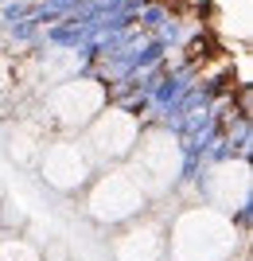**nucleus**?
Returning <instances> with one entry per match:
<instances>
[{
    "label": "nucleus",
    "instance_id": "nucleus-1",
    "mask_svg": "<svg viewBox=\"0 0 253 261\" xmlns=\"http://www.w3.org/2000/svg\"><path fill=\"white\" fill-rule=\"evenodd\" d=\"M242 246V230L234 226V215L195 203L183 207L167 226L164 257L167 261H230Z\"/></svg>",
    "mask_w": 253,
    "mask_h": 261
},
{
    "label": "nucleus",
    "instance_id": "nucleus-7",
    "mask_svg": "<svg viewBox=\"0 0 253 261\" xmlns=\"http://www.w3.org/2000/svg\"><path fill=\"white\" fill-rule=\"evenodd\" d=\"M164 242H167V226L160 218L136 215L129 222H121L109 250L117 261H164Z\"/></svg>",
    "mask_w": 253,
    "mask_h": 261
},
{
    "label": "nucleus",
    "instance_id": "nucleus-2",
    "mask_svg": "<svg viewBox=\"0 0 253 261\" xmlns=\"http://www.w3.org/2000/svg\"><path fill=\"white\" fill-rule=\"evenodd\" d=\"M125 168L136 175V184L148 191V199L167 195L183 175V144L167 129H140L132 152L125 156Z\"/></svg>",
    "mask_w": 253,
    "mask_h": 261
},
{
    "label": "nucleus",
    "instance_id": "nucleus-3",
    "mask_svg": "<svg viewBox=\"0 0 253 261\" xmlns=\"http://www.w3.org/2000/svg\"><path fill=\"white\" fill-rule=\"evenodd\" d=\"M148 191L136 184V175L125 164H113L101 175H90V191H86V215L101 226H121L129 218L148 211Z\"/></svg>",
    "mask_w": 253,
    "mask_h": 261
},
{
    "label": "nucleus",
    "instance_id": "nucleus-10",
    "mask_svg": "<svg viewBox=\"0 0 253 261\" xmlns=\"http://www.w3.org/2000/svg\"><path fill=\"white\" fill-rule=\"evenodd\" d=\"M0 261H43V257H39V253H35L27 242L4 238V242H0Z\"/></svg>",
    "mask_w": 253,
    "mask_h": 261
},
{
    "label": "nucleus",
    "instance_id": "nucleus-9",
    "mask_svg": "<svg viewBox=\"0 0 253 261\" xmlns=\"http://www.w3.org/2000/svg\"><path fill=\"white\" fill-rule=\"evenodd\" d=\"M210 20L226 39H238V43H249L253 20H249V0H214L210 4Z\"/></svg>",
    "mask_w": 253,
    "mask_h": 261
},
{
    "label": "nucleus",
    "instance_id": "nucleus-11",
    "mask_svg": "<svg viewBox=\"0 0 253 261\" xmlns=\"http://www.w3.org/2000/svg\"><path fill=\"white\" fill-rule=\"evenodd\" d=\"M8 86H12V74H8V66L0 63V94H4V90H8Z\"/></svg>",
    "mask_w": 253,
    "mask_h": 261
},
{
    "label": "nucleus",
    "instance_id": "nucleus-4",
    "mask_svg": "<svg viewBox=\"0 0 253 261\" xmlns=\"http://www.w3.org/2000/svg\"><path fill=\"white\" fill-rule=\"evenodd\" d=\"M109 101V90L98 78H63L55 90H47L43 109H39V125L59 133H78L86 129L90 117Z\"/></svg>",
    "mask_w": 253,
    "mask_h": 261
},
{
    "label": "nucleus",
    "instance_id": "nucleus-5",
    "mask_svg": "<svg viewBox=\"0 0 253 261\" xmlns=\"http://www.w3.org/2000/svg\"><path fill=\"white\" fill-rule=\"evenodd\" d=\"M39 175H43L47 187L55 191H78V187L90 184V175L98 168L90 144L78 137V133H59V137H47L43 148H39Z\"/></svg>",
    "mask_w": 253,
    "mask_h": 261
},
{
    "label": "nucleus",
    "instance_id": "nucleus-12",
    "mask_svg": "<svg viewBox=\"0 0 253 261\" xmlns=\"http://www.w3.org/2000/svg\"><path fill=\"white\" fill-rule=\"evenodd\" d=\"M230 261H234V257H230Z\"/></svg>",
    "mask_w": 253,
    "mask_h": 261
},
{
    "label": "nucleus",
    "instance_id": "nucleus-6",
    "mask_svg": "<svg viewBox=\"0 0 253 261\" xmlns=\"http://www.w3.org/2000/svg\"><path fill=\"white\" fill-rule=\"evenodd\" d=\"M86 137L82 141L90 144V152H94V160H105V164H121L125 156L132 152V144H136V137H140V117L132 113V109H121V106H105L90 117Z\"/></svg>",
    "mask_w": 253,
    "mask_h": 261
},
{
    "label": "nucleus",
    "instance_id": "nucleus-8",
    "mask_svg": "<svg viewBox=\"0 0 253 261\" xmlns=\"http://www.w3.org/2000/svg\"><path fill=\"white\" fill-rule=\"evenodd\" d=\"M203 191H207L210 207L226 211V215L245 207V199H249V168H245V160H226L218 168H210L207 179H203Z\"/></svg>",
    "mask_w": 253,
    "mask_h": 261
}]
</instances>
